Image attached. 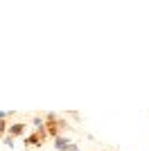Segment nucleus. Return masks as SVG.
<instances>
[{
	"label": "nucleus",
	"mask_w": 149,
	"mask_h": 151,
	"mask_svg": "<svg viewBox=\"0 0 149 151\" xmlns=\"http://www.w3.org/2000/svg\"><path fill=\"white\" fill-rule=\"evenodd\" d=\"M43 120H45V124H43L45 126V133H48V138H52V140L59 138L63 131H68V129H70L68 120L61 117V115H56V113H52V111L43 115Z\"/></svg>",
	"instance_id": "f257e3e1"
},
{
	"label": "nucleus",
	"mask_w": 149,
	"mask_h": 151,
	"mask_svg": "<svg viewBox=\"0 0 149 151\" xmlns=\"http://www.w3.org/2000/svg\"><path fill=\"white\" fill-rule=\"evenodd\" d=\"M45 142H48L45 126L43 129H34V131H32L30 135H25V140H23V145L27 147V149H38V147H43Z\"/></svg>",
	"instance_id": "f03ea898"
},
{
	"label": "nucleus",
	"mask_w": 149,
	"mask_h": 151,
	"mask_svg": "<svg viewBox=\"0 0 149 151\" xmlns=\"http://www.w3.org/2000/svg\"><path fill=\"white\" fill-rule=\"evenodd\" d=\"M54 149L56 151H79V147L74 145V142H70L68 138L59 135V138H54Z\"/></svg>",
	"instance_id": "7ed1b4c3"
},
{
	"label": "nucleus",
	"mask_w": 149,
	"mask_h": 151,
	"mask_svg": "<svg viewBox=\"0 0 149 151\" xmlns=\"http://www.w3.org/2000/svg\"><path fill=\"white\" fill-rule=\"evenodd\" d=\"M25 131H27V124H25V122H14V124L7 126V135H9V138L25 135Z\"/></svg>",
	"instance_id": "20e7f679"
},
{
	"label": "nucleus",
	"mask_w": 149,
	"mask_h": 151,
	"mask_svg": "<svg viewBox=\"0 0 149 151\" xmlns=\"http://www.w3.org/2000/svg\"><path fill=\"white\" fill-rule=\"evenodd\" d=\"M32 124H34V129H43V124H45L43 115H34V120H32Z\"/></svg>",
	"instance_id": "39448f33"
},
{
	"label": "nucleus",
	"mask_w": 149,
	"mask_h": 151,
	"mask_svg": "<svg viewBox=\"0 0 149 151\" xmlns=\"http://www.w3.org/2000/svg\"><path fill=\"white\" fill-rule=\"evenodd\" d=\"M7 120H0V138H2V135H7Z\"/></svg>",
	"instance_id": "423d86ee"
}]
</instances>
